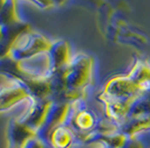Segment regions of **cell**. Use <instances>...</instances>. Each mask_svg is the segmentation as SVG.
I'll return each mask as SVG.
<instances>
[{
	"instance_id": "cell-1",
	"label": "cell",
	"mask_w": 150,
	"mask_h": 148,
	"mask_svg": "<svg viewBox=\"0 0 150 148\" xmlns=\"http://www.w3.org/2000/svg\"><path fill=\"white\" fill-rule=\"evenodd\" d=\"M108 114L125 134L133 136L150 127V67L138 62L131 73L110 81L105 89Z\"/></svg>"
}]
</instances>
